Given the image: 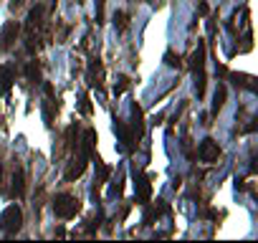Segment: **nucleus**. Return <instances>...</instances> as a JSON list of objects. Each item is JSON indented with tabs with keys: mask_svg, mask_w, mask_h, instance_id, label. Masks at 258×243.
<instances>
[{
	"mask_svg": "<svg viewBox=\"0 0 258 243\" xmlns=\"http://www.w3.org/2000/svg\"><path fill=\"white\" fill-rule=\"evenodd\" d=\"M94 147H96V132L94 130H86L84 137L76 142L74 152H71V160H69V167L63 172V180L66 183H74L84 175L86 165L91 162V155H94Z\"/></svg>",
	"mask_w": 258,
	"mask_h": 243,
	"instance_id": "1",
	"label": "nucleus"
},
{
	"mask_svg": "<svg viewBox=\"0 0 258 243\" xmlns=\"http://www.w3.org/2000/svg\"><path fill=\"white\" fill-rule=\"evenodd\" d=\"M23 43L31 56H36L43 48V43H46V8L43 6L31 8L26 26H23Z\"/></svg>",
	"mask_w": 258,
	"mask_h": 243,
	"instance_id": "2",
	"label": "nucleus"
},
{
	"mask_svg": "<svg viewBox=\"0 0 258 243\" xmlns=\"http://www.w3.org/2000/svg\"><path fill=\"white\" fill-rule=\"evenodd\" d=\"M205 56H208L205 41H198V48H195L192 56H190V69H192V76H195V94H198V99L205 96V84H208V76H205Z\"/></svg>",
	"mask_w": 258,
	"mask_h": 243,
	"instance_id": "3",
	"label": "nucleus"
},
{
	"mask_svg": "<svg viewBox=\"0 0 258 243\" xmlns=\"http://www.w3.org/2000/svg\"><path fill=\"white\" fill-rule=\"evenodd\" d=\"M51 208H53V215L61 218V220H71L81 213V200L71 193H58L53 200H51Z\"/></svg>",
	"mask_w": 258,
	"mask_h": 243,
	"instance_id": "4",
	"label": "nucleus"
},
{
	"mask_svg": "<svg viewBox=\"0 0 258 243\" xmlns=\"http://www.w3.org/2000/svg\"><path fill=\"white\" fill-rule=\"evenodd\" d=\"M21 228H23V210H21L18 203H13L0 213V230L6 235H16Z\"/></svg>",
	"mask_w": 258,
	"mask_h": 243,
	"instance_id": "5",
	"label": "nucleus"
},
{
	"mask_svg": "<svg viewBox=\"0 0 258 243\" xmlns=\"http://www.w3.org/2000/svg\"><path fill=\"white\" fill-rule=\"evenodd\" d=\"M8 190H11L13 200H23L26 198V170H23L18 157L13 160V167H11V188Z\"/></svg>",
	"mask_w": 258,
	"mask_h": 243,
	"instance_id": "6",
	"label": "nucleus"
},
{
	"mask_svg": "<svg viewBox=\"0 0 258 243\" xmlns=\"http://www.w3.org/2000/svg\"><path fill=\"white\" fill-rule=\"evenodd\" d=\"M91 162L96 165V175H94V188H91V198H94V203H99V190H101V185L111 177V167L99 157V155H91Z\"/></svg>",
	"mask_w": 258,
	"mask_h": 243,
	"instance_id": "7",
	"label": "nucleus"
},
{
	"mask_svg": "<svg viewBox=\"0 0 258 243\" xmlns=\"http://www.w3.org/2000/svg\"><path fill=\"white\" fill-rule=\"evenodd\" d=\"M195 157H198L200 162H208V165H213V162H218V160L223 157V150H220V145H218L213 137H205V140L200 142V147H198Z\"/></svg>",
	"mask_w": 258,
	"mask_h": 243,
	"instance_id": "8",
	"label": "nucleus"
},
{
	"mask_svg": "<svg viewBox=\"0 0 258 243\" xmlns=\"http://www.w3.org/2000/svg\"><path fill=\"white\" fill-rule=\"evenodd\" d=\"M18 36H21V23L18 21H8L3 28H0V53H8L16 46Z\"/></svg>",
	"mask_w": 258,
	"mask_h": 243,
	"instance_id": "9",
	"label": "nucleus"
},
{
	"mask_svg": "<svg viewBox=\"0 0 258 243\" xmlns=\"http://www.w3.org/2000/svg\"><path fill=\"white\" fill-rule=\"evenodd\" d=\"M150 200H152V183H150V175L135 172V203L147 205Z\"/></svg>",
	"mask_w": 258,
	"mask_h": 243,
	"instance_id": "10",
	"label": "nucleus"
},
{
	"mask_svg": "<svg viewBox=\"0 0 258 243\" xmlns=\"http://www.w3.org/2000/svg\"><path fill=\"white\" fill-rule=\"evenodd\" d=\"M114 135L119 137V142L126 147V150H135L137 147V135H135V130H132V125H126L124 119H114Z\"/></svg>",
	"mask_w": 258,
	"mask_h": 243,
	"instance_id": "11",
	"label": "nucleus"
},
{
	"mask_svg": "<svg viewBox=\"0 0 258 243\" xmlns=\"http://www.w3.org/2000/svg\"><path fill=\"white\" fill-rule=\"evenodd\" d=\"M76 142H79V125L74 122V125H69V127H66V132H63V140H61V147L53 152V157H56V160H61L63 155L74 152Z\"/></svg>",
	"mask_w": 258,
	"mask_h": 243,
	"instance_id": "12",
	"label": "nucleus"
},
{
	"mask_svg": "<svg viewBox=\"0 0 258 243\" xmlns=\"http://www.w3.org/2000/svg\"><path fill=\"white\" fill-rule=\"evenodd\" d=\"M86 81H89V86H94L96 91H101L104 89V64H101V58H91L89 61V71H86Z\"/></svg>",
	"mask_w": 258,
	"mask_h": 243,
	"instance_id": "13",
	"label": "nucleus"
},
{
	"mask_svg": "<svg viewBox=\"0 0 258 243\" xmlns=\"http://www.w3.org/2000/svg\"><path fill=\"white\" fill-rule=\"evenodd\" d=\"M43 91H46V99H43V122H46V127H53V119H56V111H58L56 96H53V86L46 84Z\"/></svg>",
	"mask_w": 258,
	"mask_h": 243,
	"instance_id": "14",
	"label": "nucleus"
},
{
	"mask_svg": "<svg viewBox=\"0 0 258 243\" xmlns=\"http://www.w3.org/2000/svg\"><path fill=\"white\" fill-rule=\"evenodd\" d=\"M132 130H135L137 140L145 137V114H142V106L137 101L132 104Z\"/></svg>",
	"mask_w": 258,
	"mask_h": 243,
	"instance_id": "15",
	"label": "nucleus"
},
{
	"mask_svg": "<svg viewBox=\"0 0 258 243\" xmlns=\"http://www.w3.org/2000/svg\"><path fill=\"white\" fill-rule=\"evenodd\" d=\"M16 81V66L6 64V66H0V91H11Z\"/></svg>",
	"mask_w": 258,
	"mask_h": 243,
	"instance_id": "16",
	"label": "nucleus"
},
{
	"mask_svg": "<svg viewBox=\"0 0 258 243\" xmlns=\"http://www.w3.org/2000/svg\"><path fill=\"white\" fill-rule=\"evenodd\" d=\"M225 99H228V89H225V84H218L215 94H213V116L220 114V109L225 106Z\"/></svg>",
	"mask_w": 258,
	"mask_h": 243,
	"instance_id": "17",
	"label": "nucleus"
},
{
	"mask_svg": "<svg viewBox=\"0 0 258 243\" xmlns=\"http://www.w3.org/2000/svg\"><path fill=\"white\" fill-rule=\"evenodd\" d=\"M228 76L233 79L235 86H243V89H248V91H255V89H258V86L253 84V81H255L253 76H245V74H230V71H228Z\"/></svg>",
	"mask_w": 258,
	"mask_h": 243,
	"instance_id": "18",
	"label": "nucleus"
},
{
	"mask_svg": "<svg viewBox=\"0 0 258 243\" xmlns=\"http://www.w3.org/2000/svg\"><path fill=\"white\" fill-rule=\"evenodd\" d=\"M26 79H28L31 84H38V81H41V64H38V61H28V64H26Z\"/></svg>",
	"mask_w": 258,
	"mask_h": 243,
	"instance_id": "19",
	"label": "nucleus"
},
{
	"mask_svg": "<svg viewBox=\"0 0 258 243\" xmlns=\"http://www.w3.org/2000/svg\"><path fill=\"white\" fill-rule=\"evenodd\" d=\"M180 147H182V152H185V157H187V160H195V152H192V140H190V132H187V130L182 132V142H180Z\"/></svg>",
	"mask_w": 258,
	"mask_h": 243,
	"instance_id": "20",
	"label": "nucleus"
},
{
	"mask_svg": "<svg viewBox=\"0 0 258 243\" xmlns=\"http://www.w3.org/2000/svg\"><path fill=\"white\" fill-rule=\"evenodd\" d=\"M114 26H116L119 33H124V31L129 28V16H126L124 11H116V16H114Z\"/></svg>",
	"mask_w": 258,
	"mask_h": 243,
	"instance_id": "21",
	"label": "nucleus"
},
{
	"mask_svg": "<svg viewBox=\"0 0 258 243\" xmlns=\"http://www.w3.org/2000/svg\"><path fill=\"white\" fill-rule=\"evenodd\" d=\"M79 109H81L84 116H91V114H94V109H91V99H89L86 91H81V96H79Z\"/></svg>",
	"mask_w": 258,
	"mask_h": 243,
	"instance_id": "22",
	"label": "nucleus"
},
{
	"mask_svg": "<svg viewBox=\"0 0 258 243\" xmlns=\"http://www.w3.org/2000/svg\"><path fill=\"white\" fill-rule=\"evenodd\" d=\"M165 64H167L170 69H182V58H180L175 51H167V53H165Z\"/></svg>",
	"mask_w": 258,
	"mask_h": 243,
	"instance_id": "23",
	"label": "nucleus"
},
{
	"mask_svg": "<svg viewBox=\"0 0 258 243\" xmlns=\"http://www.w3.org/2000/svg\"><path fill=\"white\" fill-rule=\"evenodd\" d=\"M129 86H132V81H129V76H119L116 79V84H114V94L119 96V94H124Z\"/></svg>",
	"mask_w": 258,
	"mask_h": 243,
	"instance_id": "24",
	"label": "nucleus"
},
{
	"mask_svg": "<svg viewBox=\"0 0 258 243\" xmlns=\"http://www.w3.org/2000/svg\"><path fill=\"white\" fill-rule=\"evenodd\" d=\"M99 225H101V213H96V218H91V220L86 223V230H89V233H94Z\"/></svg>",
	"mask_w": 258,
	"mask_h": 243,
	"instance_id": "25",
	"label": "nucleus"
},
{
	"mask_svg": "<svg viewBox=\"0 0 258 243\" xmlns=\"http://www.w3.org/2000/svg\"><path fill=\"white\" fill-rule=\"evenodd\" d=\"M104 23V0H96V26Z\"/></svg>",
	"mask_w": 258,
	"mask_h": 243,
	"instance_id": "26",
	"label": "nucleus"
},
{
	"mask_svg": "<svg viewBox=\"0 0 258 243\" xmlns=\"http://www.w3.org/2000/svg\"><path fill=\"white\" fill-rule=\"evenodd\" d=\"M0 193H6V170H3V162H0Z\"/></svg>",
	"mask_w": 258,
	"mask_h": 243,
	"instance_id": "27",
	"label": "nucleus"
},
{
	"mask_svg": "<svg viewBox=\"0 0 258 243\" xmlns=\"http://www.w3.org/2000/svg\"><path fill=\"white\" fill-rule=\"evenodd\" d=\"M23 3H26V0H11V11L16 13V11H21L23 8Z\"/></svg>",
	"mask_w": 258,
	"mask_h": 243,
	"instance_id": "28",
	"label": "nucleus"
},
{
	"mask_svg": "<svg viewBox=\"0 0 258 243\" xmlns=\"http://www.w3.org/2000/svg\"><path fill=\"white\" fill-rule=\"evenodd\" d=\"M215 71H218V76H228V69L223 64H215Z\"/></svg>",
	"mask_w": 258,
	"mask_h": 243,
	"instance_id": "29",
	"label": "nucleus"
},
{
	"mask_svg": "<svg viewBox=\"0 0 258 243\" xmlns=\"http://www.w3.org/2000/svg\"><path fill=\"white\" fill-rule=\"evenodd\" d=\"M198 11H200V16H208V3H200Z\"/></svg>",
	"mask_w": 258,
	"mask_h": 243,
	"instance_id": "30",
	"label": "nucleus"
},
{
	"mask_svg": "<svg viewBox=\"0 0 258 243\" xmlns=\"http://www.w3.org/2000/svg\"><path fill=\"white\" fill-rule=\"evenodd\" d=\"M76 3H79V6H81V3H86V0H76Z\"/></svg>",
	"mask_w": 258,
	"mask_h": 243,
	"instance_id": "31",
	"label": "nucleus"
}]
</instances>
